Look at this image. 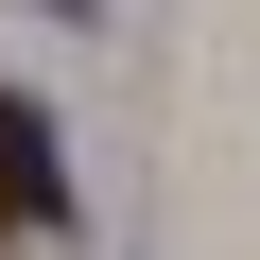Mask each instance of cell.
I'll list each match as a JSON object with an SVG mask.
<instances>
[{
  "instance_id": "6da1fadb",
  "label": "cell",
  "mask_w": 260,
  "mask_h": 260,
  "mask_svg": "<svg viewBox=\"0 0 260 260\" xmlns=\"http://www.w3.org/2000/svg\"><path fill=\"white\" fill-rule=\"evenodd\" d=\"M70 191H52V121L35 104H0V225H52Z\"/></svg>"
}]
</instances>
